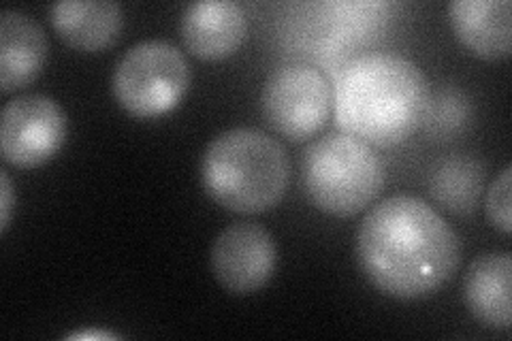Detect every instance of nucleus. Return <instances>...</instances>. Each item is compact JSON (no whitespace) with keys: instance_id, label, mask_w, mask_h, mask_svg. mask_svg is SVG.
Here are the masks:
<instances>
[{"instance_id":"12","label":"nucleus","mask_w":512,"mask_h":341,"mask_svg":"<svg viewBox=\"0 0 512 341\" xmlns=\"http://www.w3.org/2000/svg\"><path fill=\"white\" fill-rule=\"evenodd\" d=\"M47 60V39L41 24L24 11L0 13V92L28 88Z\"/></svg>"},{"instance_id":"5","label":"nucleus","mask_w":512,"mask_h":341,"mask_svg":"<svg viewBox=\"0 0 512 341\" xmlns=\"http://www.w3.org/2000/svg\"><path fill=\"white\" fill-rule=\"evenodd\" d=\"M192 81V69L178 45L148 39L133 45L118 60L111 75V92L133 118H160L182 103Z\"/></svg>"},{"instance_id":"4","label":"nucleus","mask_w":512,"mask_h":341,"mask_svg":"<svg viewBox=\"0 0 512 341\" xmlns=\"http://www.w3.org/2000/svg\"><path fill=\"white\" fill-rule=\"evenodd\" d=\"M387 182V169L372 145L331 133L301 156V188L312 205L335 218H352L370 207Z\"/></svg>"},{"instance_id":"6","label":"nucleus","mask_w":512,"mask_h":341,"mask_svg":"<svg viewBox=\"0 0 512 341\" xmlns=\"http://www.w3.org/2000/svg\"><path fill=\"white\" fill-rule=\"evenodd\" d=\"M333 109L329 79L310 64H286L265 81L263 118L280 137L301 143L323 131Z\"/></svg>"},{"instance_id":"8","label":"nucleus","mask_w":512,"mask_h":341,"mask_svg":"<svg viewBox=\"0 0 512 341\" xmlns=\"http://www.w3.org/2000/svg\"><path fill=\"white\" fill-rule=\"evenodd\" d=\"M212 273L229 295L246 297L274 278L278 265L276 239L256 222H235L214 239Z\"/></svg>"},{"instance_id":"17","label":"nucleus","mask_w":512,"mask_h":341,"mask_svg":"<svg viewBox=\"0 0 512 341\" xmlns=\"http://www.w3.org/2000/svg\"><path fill=\"white\" fill-rule=\"evenodd\" d=\"M71 339H116L114 333H105V331H84V333H75Z\"/></svg>"},{"instance_id":"7","label":"nucleus","mask_w":512,"mask_h":341,"mask_svg":"<svg viewBox=\"0 0 512 341\" xmlns=\"http://www.w3.org/2000/svg\"><path fill=\"white\" fill-rule=\"evenodd\" d=\"M67 141V116L45 94H22L0 113V152L20 169H37L50 162Z\"/></svg>"},{"instance_id":"2","label":"nucleus","mask_w":512,"mask_h":341,"mask_svg":"<svg viewBox=\"0 0 512 341\" xmlns=\"http://www.w3.org/2000/svg\"><path fill=\"white\" fill-rule=\"evenodd\" d=\"M342 133L372 148H395L425 124L431 88L425 73L404 56L367 54L348 62L333 92Z\"/></svg>"},{"instance_id":"11","label":"nucleus","mask_w":512,"mask_h":341,"mask_svg":"<svg viewBox=\"0 0 512 341\" xmlns=\"http://www.w3.org/2000/svg\"><path fill=\"white\" fill-rule=\"evenodd\" d=\"M56 35L77 52L96 54L114 47L124 30V13L111 0H60L50 7Z\"/></svg>"},{"instance_id":"9","label":"nucleus","mask_w":512,"mask_h":341,"mask_svg":"<svg viewBox=\"0 0 512 341\" xmlns=\"http://www.w3.org/2000/svg\"><path fill=\"white\" fill-rule=\"evenodd\" d=\"M180 35L195 58L224 60L233 56L248 37L246 11L233 0H197L182 11Z\"/></svg>"},{"instance_id":"3","label":"nucleus","mask_w":512,"mask_h":341,"mask_svg":"<svg viewBox=\"0 0 512 341\" xmlns=\"http://www.w3.org/2000/svg\"><path fill=\"white\" fill-rule=\"evenodd\" d=\"M199 177L214 203L233 214L254 216L284 199L291 160L276 137L259 128H231L205 148Z\"/></svg>"},{"instance_id":"10","label":"nucleus","mask_w":512,"mask_h":341,"mask_svg":"<svg viewBox=\"0 0 512 341\" xmlns=\"http://www.w3.org/2000/svg\"><path fill=\"white\" fill-rule=\"evenodd\" d=\"M448 22L468 52L483 60H502L512 50L510 0H453Z\"/></svg>"},{"instance_id":"14","label":"nucleus","mask_w":512,"mask_h":341,"mask_svg":"<svg viewBox=\"0 0 512 341\" xmlns=\"http://www.w3.org/2000/svg\"><path fill=\"white\" fill-rule=\"evenodd\" d=\"M487 180L485 165L474 156H451L434 171L429 180L431 199L451 211V214H470L478 205Z\"/></svg>"},{"instance_id":"15","label":"nucleus","mask_w":512,"mask_h":341,"mask_svg":"<svg viewBox=\"0 0 512 341\" xmlns=\"http://www.w3.org/2000/svg\"><path fill=\"white\" fill-rule=\"evenodd\" d=\"M510 177H512V167L506 165L502 173L495 177V182L489 186L487 192V201H485V211H487V220L504 235H510L512 229V214H510Z\"/></svg>"},{"instance_id":"13","label":"nucleus","mask_w":512,"mask_h":341,"mask_svg":"<svg viewBox=\"0 0 512 341\" xmlns=\"http://www.w3.org/2000/svg\"><path fill=\"white\" fill-rule=\"evenodd\" d=\"M512 258L508 252L478 256L463 278V299L470 314L493 331H508L512 324Z\"/></svg>"},{"instance_id":"1","label":"nucleus","mask_w":512,"mask_h":341,"mask_svg":"<svg viewBox=\"0 0 512 341\" xmlns=\"http://www.w3.org/2000/svg\"><path fill=\"white\" fill-rule=\"evenodd\" d=\"M355 250L367 282L399 301L434 295L461 263L453 226L414 194H393L367 211Z\"/></svg>"},{"instance_id":"16","label":"nucleus","mask_w":512,"mask_h":341,"mask_svg":"<svg viewBox=\"0 0 512 341\" xmlns=\"http://www.w3.org/2000/svg\"><path fill=\"white\" fill-rule=\"evenodd\" d=\"M15 209V190L7 171H0V233H7Z\"/></svg>"}]
</instances>
